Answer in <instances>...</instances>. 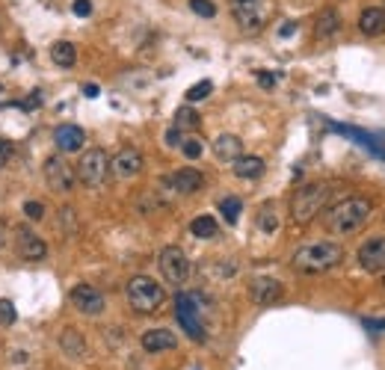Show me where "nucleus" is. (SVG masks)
Returning a JSON list of instances; mask_svg holds the SVG:
<instances>
[{"label": "nucleus", "mask_w": 385, "mask_h": 370, "mask_svg": "<svg viewBox=\"0 0 385 370\" xmlns=\"http://www.w3.org/2000/svg\"><path fill=\"white\" fill-rule=\"evenodd\" d=\"M69 299H71V305L80 311V314H89V317H98L101 311L107 308L104 294H101L98 287H92V284H77V287H71Z\"/></svg>", "instance_id": "9d476101"}, {"label": "nucleus", "mask_w": 385, "mask_h": 370, "mask_svg": "<svg viewBox=\"0 0 385 370\" xmlns=\"http://www.w3.org/2000/svg\"><path fill=\"white\" fill-rule=\"evenodd\" d=\"M190 231H193V237H199V240H214L216 235H219V225H216V220L214 217H196L193 222H190Z\"/></svg>", "instance_id": "b1692460"}, {"label": "nucleus", "mask_w": 385, "mask_h": 370, "mask_svg": "<svg viewBox=\"0 0 385 370\" xmlns=\"http://www.w3.org/2000/svg\"><path fill=\"white\" fill-rule=\"evenodd\" d=\"M294 30H296V24L294 21H285V27H279V36L288 38V36H294Z\"/></svg>", "instance_id": "4c0bfd02"}, {"label": "nucleus", "mask_w": 385, "mask_h": 370, "mask_svg": "<svg viewBox=\"0 0 385 370\" xmlns=\"http://www.w3.org/2000/svg\"><path fill=\"white\" fill-rule=\"evenodd\" d=\"M190 9L201 18H214L216 15V6H214V0H190Z\"/></svg>", "instance_id": "7c9ffc66"}, {"label": "nucleus", "mask_w": 385, "mask_h": 370, "mask_svg": "<svg viewBox=\"0 0 385 370\" xmlns=\"http://www.w3.org/2000/svg\"><path fill=\"white\" fill-rule=\"evenodd\" d=\"M12 143L9 140H4V136H0V169H6V163L12 160Z\"/></svg>", "instance_id": "473e14b6"}, {"label": "nucleus", "mask_w": 385, "mask_h": 370, "mask_svg": "<svg viewBox=\"0 0 385 370\" xmlns=\"http://www.w3.org/2000/svg\"><path fill=\"white\" fill-rule=\"evenodd\" d=\"M15 320H18V311L12 299H0V326H12Z\"/></svg>", "instance_id": "c756f323"}, {"label": "nucleus", "mask_w": 385, "mask_h": 370, "mask_svg": "<svg viewBox=\"0 0 385 370\" xmlns=\"http://www.w3.org/2000/svg\"><path fill=\"white\" fill-rule=\"evenodd\" d=\"M51 60L59 66V68H71L77 63V48L71 42H56L51 48Z\"/></svg>", "instance_id": "5701e85b"}, {"label": "nucleus", "mask_w": 385, "mask_h": 370, "mask_svg": "<svg viewBox=\"0 0 385 370\" xmlns=\"http://www.w3.org/2000/svg\"><path fill=\"white\" fill-rule=\"evenodd\" d=\"M359 30L364 36H382L385 33V9L382 6H368L359 15Z\"/></svg>", "instance_id": "6ab92c4d"}, {"label": "nucleus", "mask_w": 385, "mask_h": 370, "mask_svg": "<svg viewBox=\"0 0 385 370\" xmlns=\"http://www.w3.org/2000/svg\"><path fill=\"white\" fill-rule=\"evenodd\" d=\"M45 181L54 192H71L77 184V172L71 169V163L66 158L54 154V158L45 160Z\"/></svg>", "instance_id": "0eeeda50"}, {"label": "nucleus", "mask_w": 385, "mask_h": 370, "mask_svg": "<svg viewBox=\"0 0 385 370\" xmlns=\"http://www.w3.org/2000/svg\"><path fill=\"white\" fill-rule=\"evenodd\" d=\"M338 30H341V15H338L335 9H323V12L317 15V24H314L317 38H329V36H335Z\"/></svg>", "instance_id": "4be33fe9"}, {"label": "nucleus", "mask_w": 385, "mask_h": 370, "mask_svg": "<svg viewBox=\"0 0 385 370\" xmlns=\"http://www.w3.org/2000/svg\"><path fill=\"white\" fill-rule=\"evenodd\" d=\"M211 92H214V83H211V81H201V83H196V86H190V89H187V101H190V104L205 101Z\"/></svg>", "instance_id": "cd10ccee"}, {"label": "nucleus", "mask_w": 385, "mask_h": 370, "mask_svg": "<svg viewBox=\"0 0 385 370\" xmlns=\"http://www.w3.org/2000/svg\"><path fill=\"white\" fill-rule=\"evenodd\" d=\"M74 15H80V18H86L89 12H92V4H89V0H74Z\"/></svg>", "instance_id": "72a5a7b5"}, {"label": "nucleus", "mask_w": 385, "mask_h": 370, "mask_svg": "<svg viewBox=\"0 0 385 370\" xmlns=\"http://www.w3.org/2000/svg\"><path fill=\"white\" fill-rule=\"evenodd\" d=\"M329 202V184H302L291 196V220L296 225H309Z\"/></svg>", "instance_id": "7ed1b4c3"}, {"label": "nucleus", "mask_w": 385, "mask_h": 370, "mask_svg": "<svg viewBox=\"0 0 385 370\" xmlns=\"http://www.w3.org/2000/svg\"><path fill=\"white\" fill-rule=\"evenodd\" d=\"M249 297L258 302V305H273V302H279L281 299V284L276 282V279H255L252 284H249Z\"/></svg>", "instance_id": "2eb2a0df"}, {"label": "nucleus", "mask_w": 385, "mask_h": 370, "mask_svg": "<svg viewBox=\"0 0 385 370\" xmlns=\"http://www.w3.org/2000/svg\"><path fill=\"white\" fill-rule=\"evenodd\" d=\"M371 213H374V205L368 199L350 196V199H341L338 205H332L326 210V217H323V222H326V231L341 237V235H353V231H359L371 220Z\"/></svg>", "instance_id": "f257e3e1"}, {"label": "nucleus", "mask_w": 385, "mask_h": 370, "mask_svg": "<svg viewBox=\"0 0 385 370\" xmlns=\"http://www.w3.org/2000/svg\"><path fill=\"white\" fill-rule=\"evenodd\" d=\"M59 346H63V353L69 359H84L86 356V341L77 329H66V332L59 335Z\"/></svg>", "instance_id": "412c9836"}, {"label": "nucleus", "mask_w": 385, "mask_h": 370, "mask_svg": "<svg viewBox=\"0 0 385 370\" xmlns=\"http://www.w3.org/2000/svg\"><path fill=\"white\" fill-rule=\"evenodd\" d=\"M143 349L146 353H164V349H175L178 346V338L175 332H169V329H149V332H143Z\"/></svg>", "instance_id": "dca6fc26"}, {"label": "nucleus", "mask_w": 385, "mask_h": 370, "mask_svg": "<svg viewBox=\"0 0 385 370\" xmlns=\"http://www.w3.org/2000/svg\"><path fill=\"white\" fill-rule=\"evenodd\" d=\"M164 187L178 192V196H193V192L205 187V175L193 166H187V169H178L175 175H169V178H164Z\"/></svg>", "instance_id": "f8f14e48"}, {"label": "nucleus", "mask_w": 385, "mask_h": 370, "mask_svg": "<svg viewBox=\"0 0 385 370\" xmlns=\"http://www.w3.org/2000/svg\"><path fill=\"white\" fill-rule=\"evenodd\" d=\"M214 154H216V160H226V163H234L240 154H243V143H240V136L234 133H219L216 140H214Z\"/></svg>", "instance_id": "f3484780"}, {"label": "nucleus", "mask_w": 385, "mask_h": 370, "mask_svg": "<svg viewBox=\"0 0 385 370\" xmlns=\"http://www.w3.org/2000/svg\"><path fill=\"white\" fill-rule=\"evenodd\" d=\"M12 235H15V252H18V255H21L24 261H33V264H36V261H45L48 246H45V240L39 237L30 225H15Z\"/></svg>", "instance_id": "6e6552de"}, {"label": "nucleus", "mask_w": 385, "mask_h": 370, "mask_svg": "<svg viewBox=\"0 0 385 370\" xmlns=\"http://www.w3.org/2000/svg\"><path fill=\"white\" fill-rule=\"evenodd\" d=\"M175 128L178 130H196L199 128V113L193 107H181L175 113Z\"/></svg>", "instance_id": "a878e982"}, {"label": "nucleus", "mask_w": 385, "mask_h": 370, "mask_svg": "<svg viewBox=\"0 0 385 370\" xmlns=\"http://www.w3.org/2000/svg\"><path fill=\"white\" fill-rule=\"evenodd\" d=\"M24 213H27V220H36V222H39V220L45 217V205L30 199V202H24Z\"/></svg>", "instance_id": "2f4dec72"}, {"label": "nucleus", "mask_w": 385, "mask_h": 370, "mask_svg": "<svg viewBox=\"0 0 385 370\" xmlns=\"http://www.w3.org/2000/svg\"><path fill=\"white\" fill-rule=\"evenodd\" d=\"M344 261V249L332 240H320V243H306L299 246L294 252V269L296 272H309V276H314V272H326V269H335L338 264Z\"/></svg>", "instance_id": "f03ea898"}, {"label": "nucleus", "mask_w": 385, "mask_h": 370, "mask_svg": "<svg viewBox=\"0 0 385 370\" xmlns=\"http://www.w3.org/2000/svg\"><path fill=\"white\" fill-rule=\"evenodd\" d=\"M359 267L371 276H379L385 272V237H371L364 240L359 249Z\"/></svg>", "instance_id": "9b49d317"}, {"label": "nucleus", "mask_w": 385, "mask_h": 370, "mask_svg": "<svg viewBox=\"0 0 385 370\" xmlns=\"http://www.w3.org/2000/svg\"><path fill=\"white\" fill-rule=\"evenodd\" d=\"M107 175H110V158L104 148H89L84 151V158L77 163V181H84L86 187L98 190L107 184Z\"/></svg>", "instance_id": "39448f33"}, {"label": "nucleus", "mask_w": 385, "mask_h": 370, "mask_svg": "<svg viewBox=\"0 0 385 370\" xmlns=\"http://www.w3.org/2000/svg\"><path fill=\"white\" fill-rule=\"evenodd\" d=\"M175 317L178 323L187 329V335L193 341H205V326L199 320V308H196V297L190 294H178L175 297Z\"/></svg>", "instance_id": "1a4fd4ad"}, {"label": "nucleus", "mask_w": 385, "mask_h": 370, "mask_svg": "<svg viewBox=\"0 0 385 370\" xmlns=\"http://www.w3.org/2000/svg\"><path fill=\"white\" fill-rule=\"evenodd\" d=\"M157 267H160V272H164V279L169 284H184L187 276H190V261H187L181 246H166L164 252H160Z\"/></svg>", "instance_id": "423d86ee"}, {"label": "nucleus", "mask_w": 385, "mask_h": 370, "mask_svg": "<svg viewBox=\"0 0 385 370\" xmlns=\"http://www.w3.org/2000/svg\"><path fill=\"white\" fill-rule=\"evenodd\" d=\"M258 83L264 86V89H270V86L276 83V77H273V74H267V71H258Z\"/></svg>", "instance_id": "e433bc0d"}, {"label": "nucleus", "mask_w": 385, "mask_h": 370, "mask_svg": "<svg viewBox=\"0 0 385 370\" xmlns=\"http://www.w3.org/2000/svg\"><path fill=\"white\" fill-rule=\"evenodd\" d=\"M110 172L121 181L136 178V175L143 172V154H139L136 148H131V145L116 151V158H110Z\"/></svg>", "instance_id": "ddd939ff"}, {"label": "nucleus", "mask_w": 385, "mask_h": 370, "mask_svg": "<svg viewBox=\"0 0 385 370\" xmlns=\"http://www.w3.org/2000/svg\"><path fill=\"white\" fill-rule=\"evenodd\" d=\"M54 143H56V148L63 154H71V151L84 148L86 133H84V128H77V125H59L54 130Z\"/></svg>", "instance_id": "4468645a"}, {"label": "nucleus", "mask_w": 385, "mask_h": 370, "mask_svg": "<svg viewBox=\"0 0 385 370\" xmlns=\"http://www.w3.org/2000/svg\"><path fill=\"white\" fill-rule=\"evenodd\" d=\"M234 18L243 30H261L264 27V12L255 6V0H246V4H234Z\"/></svg>", "instance_id": "a211bd4d"}, {"label": "nucleus", "mask_w": 385, "mask_h": 370, "mask_svg": "<svg viewBox=\"0 0 385 370\" xmlns=\"http://www.w3.org/2000/svg\"><path fill=\"white\" fill-rule=\"evenodd\" d=\"M125 294H128V302L136 314H154V311H160V305L166 302L164 284H157L149 276H134L125 287Z\"/></svg>", "instance_id": "20e7f679"}, {"label": "nucleus", "mask_w": 385, "mask_h": 370, "mask_svg": "<svg viewBox=\"0 0 385 370\" xmlns=\"http://www.w3.org/2000/svg\"><path fill=\"white\" fill-rule=\"evenodd\" d=\"M6 237H12V228L6 225V220H0V249L6 246Z\"/></svg>", "instance_id": "c9c22d12"}, {"label": "nucleus", "mask_w": 385, "mask_h": 370, "mask_svg": "<svg viewBox=\"0 0 385 370\" xmlns=\"http://www.w3.org/2000/svg\"><path fill=\"white\" fill-rule=\"evenodd\" d=\"M240 210H243V202H240L237 196H226V199L219 202V213L226 217L229 225H234V222L240 220Z\"/></svg>", "instance_id": "393cba45"}, {"label": "nucleus", "mask_w": 385, "mask_h": 370, "mask_svg": "<svg viewBox=\"0 0 385 370\" xmlns=\"http://www.w3.org/2000/svg\"><path fill=\"white\" fill-rule=\"evenodd\" d=\"M84 92H86V98H95V95H98V86H95V83H89Z\"/></svg>", "instance_id": "58836bf2"}, {"label": "nucleus", "mask_w": 385, "mask_h": 370, "mask_svg": "<svg viewBox=\"0 0 385 370\" xmlns=\"http://www.w3.org/2000/svg\"><path fill=\"white\" fill-rule=\"evenodd\" d=\"M234 175L237 178H243V181H255V178H261V175H264V160L261 158H255V154H240V158L234 160Z\"/></svg>", "instance_id": "aec40b11"}, {"label": "nucleus", "mask_w": 385, "mask_h": 370, "mask_svg": "<svg viewBox=\"0 0 385 370\" xmlns=\"http://www.w3.org/2000/svg\"><path fill=\"white\" fill-rule=\"evenodd\" d=\"M166 145H169V148H178V145H181V130H178V128H172V130L166 133Z\"/></svg>", "instance_id": "f704fd0d"}, {"label": "nucleus", "mask_w": 385, "mask_h": 370, "mask_svg": "<svg viewBox=\"0 0 385 370\" xmlns=\"http://www.w3.org/2000/svg\"><path fill=\"white\" fill-rule=\"evenodd\" d=\"M258 228H261V231H267V235H273V231L279 228V217H276L273 205H264V207H261V213H258Z\"/></svg>", "instance_id": "bb28decb"}, {"label": "nucleus", "mask_w": 385, "mask_h": 370, "mask_svg": "<svg viewBox=\"0 0 385 370\" xmlns=\"http://www.w3.org/2000/svg\"><path fill=\"white\" fill-rule=\"evenodd\" d=\"M234 4H246V0H234Z\"/></svg>", "instance_id": "ea45409f"}, {"label": "nucleus", "mask_w": 385, "mask_h": 370, "mask_svg": "<svg viewBox=\"0 0 385 370\" xmlns=\"http://www.w3.org/2000/svg\"><path fill=\"white\" fill-rule=\"evenodd\" d=\"M181 151H184L187 160H199L201 151H205V145H201V140H196V136H190V140L181 143Z\"/></svg>", "instance_id": "c85d7f7f"}]
</instances>
